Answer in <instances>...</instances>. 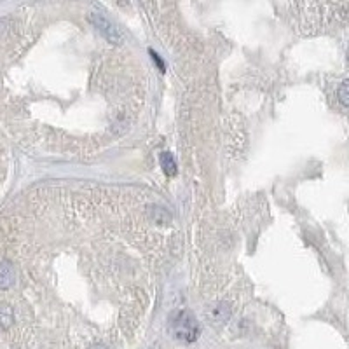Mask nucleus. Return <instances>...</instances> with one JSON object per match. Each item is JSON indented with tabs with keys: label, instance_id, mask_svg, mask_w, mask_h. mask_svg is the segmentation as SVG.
I'll list each match as a JSON object with an SVG mask.
<instances>
[{
	"label": "nucleus",
	"instance_id": "obj_2",
	"mask_svg": "<svg viewBox=\"0 0 349 349\" xmlns=\"http://www.w3.org/2000/svg\"><path fill=\"white\" fill-rule=\"evenodd\" d=\"M89 21L93 23L98 32L103 35L105 39H107L108 42H114V44H121L124 41V37H122V32L117 28L116 25L112 23L110 20H107L103 14H100V12H91L89 14Z\"/></svg>",
	"mask_w": 349,
	"mask_h": 349
},
{
	"label": "nucleus",
	"instance_id": "obj_5",
	"mask_svg": "<svg viewBox=\"0 0 349 349\" xmlns=\"http://www.w3.org/2000/svg\"><path fill=\"white\" fill-rule=\"evenodd\" d=\"M159 159H161V166H162V170H164V173L168 176H175L176 175V162H175L173 154L162 152L161 156H159Z\"/></svg>",
	"mask_w": 349,
	"mask_h": 349
},
{
	"label": "nucleus",
	"instance_id": "obj_7",
	"mask_svg": "<svg viewBox=\"0 0 349 349\" xmlns=\"http://www.w3.org/2000/svg\"><path fill=\"white\" fill-rule=\"evenodd\" d=\"M347 95H349V93H347V82H342L341 89H339V100H341L342 107H347V105H349Z\"/></svg>",
	"mask_w": 349,
	"mask_h": 349
},
{
	"label": "nucleus",
	"instance_id": "obj_3",
	"mask_svg": "<svg viewBox=\"0 0 349 349\" xmlns=\"http://www.w3.org/2000/svg\"><path fill=\"white\" fill-rule=\"evenodd\" d=\"M16 283V271L9 260H2L0 262V290H9L12 288Z\"/></svg>",
	"mask_w": 349,
	"mask_h": 349
},
{
	"label": "nucleus",
	"instance_id": "obj_6",
	"mask_svg": "<svg viewBox=\"0 0 349 349\" xmlns=\"http://www.w3.org/2000/svg\"><path fill=\"white\" fill-rule=\"evenodd\" d=\"M231 315V311H229L227 306H224V304H220L218 307H215L213 311H211V318H213L215 321H225Z\"/></svg>",
	"mask_w": 349,
	"mask_h": 349
},
{
	"label": "nucleus",
	"instance_id": "obj_4",
	"mask_svg": "<svg viewBox=\"0 0 349 349\" xmlns=\"http://www.w3.org/2000/svg\"><path fill=\"white\" fill-rule=\"evenodd\" d=\"M14 323V311L7 304H0V330H7Z\"/></svg>",
	"mask_w": 349,
	"mask_h": 349
},
{
	"label": "nucleus",
	"instance_id": "obj_1",
	"mask_svg": "<svg viewBox=\"0 0 349 349\" xmlns=\"http://www.w3.org/2000/svg\"><path fill=\"white\" fill-rule=\"evenodd\" d=\"M171 332L178 341L183 342H194L199 337V325H197L196 318H194L189 311L176 313L171 320Z\"/></svg>",
	"mask_w": 349,
	"mask_h": 349
}]
</instances>
